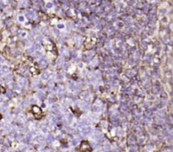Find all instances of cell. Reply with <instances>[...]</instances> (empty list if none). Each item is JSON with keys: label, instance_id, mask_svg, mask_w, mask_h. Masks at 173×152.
Returning <instances> with one entry per match:
<instances>
[{"label": "cell", "instance_id": "6da1fadb", "mask_svg": "<svg viewBox=\"0 0 173 152\" xmlns=\"http://www.w3.org/2000/svg\"><path fill=\"white\" fill-rule=\"evenodd\" d=\"M79 151L80 152H90L91 151V148H90V145H89L87 142H84V141L83 143L80 145V147H79Z\"/></svg>", "mask_w": 173, "mask_h": 152}, {"label": "cell", "instance_id": "7a4b0ae2", "mask_svg": "<svg viewBox=\"0 0 173 152\" xmlns=\"http://www.w3.org/2000/svg\"><path fill=\"white\" fill-rule=\"evenodd\" d=\"M33 113H34L35 117H36V118H41V108H38V107H36V106L33 107Z\"/></svg>", "mask_w": 173, "mask_h": 152}]
</instances>
